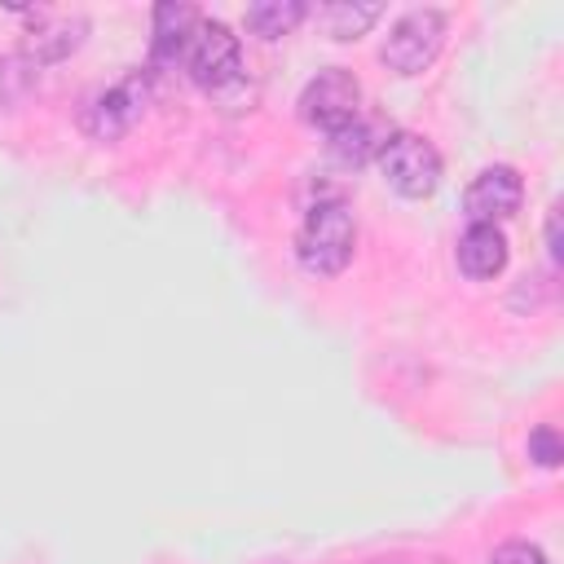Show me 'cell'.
<instances>
[{
  "instance_id": "obj_9",
  "label": "cell",
  "mask_w": 564,
  "mask_h": 564,
  "mask_svg": "<svg viewBox=\"0 0 564 564\" xmlns=\"http://www.w3.org/2000/svg\"><path fill=\"white\" fill-rule=\"evenodd\" d=\"M203 22V13L194 4H154V26H150V66L145 70H167L185 57V44L194 35V26Z\"/></svg>"
},
{
  "instance_id": "obj_12",
  "label": "cell",
  "mask_w": 564,
  "mask_h": 564,
  "mask_svg": "<svg viewBox=\"0 0 564 564\" xmlns=\"http://www.w3.org/2000/svg\"><path fill=\"white\" fill-rule=\"evenodd\" d=\"M308 13L322 22V31L330 40H357L379 22L383 4H375V0H330V4H317Z\"/></svg>"
},
{
  "instance_id": "obj_4",
  "label": "cell",
  "mask_w": 564,
  "mask_h": 564,
  "mask_svg": "<svg viewBox=\"0 0 564 564\" xmlns=\"http://www.w3.org/2000/svg\"><path fill=\"white\" fill-rule=\"evenodd\" d=\"M375 163H379L383 181L401 198H427V194H436V185L445 176L436 145L427 137H419V132H392Z\"/></svg>"
},
{
  "instance_id": "obj_15",
  "label": "cell",
  "mask_w": 564,
  "mask_h": 564,
  "mask_svg": "<svg viewBox=\"0 0 564 564\" xmlns=\"http://www.w3.org/2000/svg\"><path fill=\"white\" fill-rule=\"evenodd\" d=\"M489 564H546V555H542V546H533V542H502L494 555H489Z\"/></svg>"
},
{
  "instance_id": "obj_16",
  "label": "cell",
  "mask_w": 564,
  "mask_h": 564,
  "mask_svg": "<svg viewBox=\"0 0 564 564\" xmlns=\"http://www.w3.org/2000/svg\"><path fill=\"white\" fill-rule=\"evenodd\" d=\"M546 251H551V260H564V242H560V207L546 212Z\"/></svg>"
},
{
  "instance_id": "obj_17",
  "label": "cell",
  "mask_w": 564,
  "mask_h": 564,
  "mask_svg": "<svg viewBox=\"0 0 564 564\" xmlns=\"http://www.w3.org/2000/svg\"><path fill=\"white\" fill-rule=\"evenodd\" d=\"M370 564H449L445 555H388V560H370Z\"/></svg>"
},
{
  "instance_id": "obj_11",
  "label": "cell",
  "mask_w": 564,
  "mask_h": 564,
  "mask_svg": "<svg viewBox=\"0 0 564 564\" xmlns=\"http://www.w3.org/2000/svg\"><path fill=\"white\" fill-rule=\"evenodd\" d=\"M458 269L476 282L498 278L507 269V238L498 225H467L458 238Z\"/></svg>"
},
{
  "instance_id": "obj_1",
  "label": "cell",
  "mask_w": 564,
  "mask_h": 564,
  "mask_svg": "<svg viewBox=\"0 0 564 564\" xmlns=\"http://www.w3.org/2000/svg\"><path fill=\"white\" fill-rule=\"evenodd\" d=\"M181 66L189 70V79L198 88H207L212 97L225 101V110H251V97L256 88H247V66H242V40L216 22V18H203L185 44V57Z\"/></svg>"
},
{
  "instance_id": "obj_6",
  "label": "cell",
  "mask_w": 564,
  "mask_h": 564,
  "mask_svg": "<svg viewBox=\"0 0 564 564\" xmlns=\"http://www.w3.org/2000/svg\"><path fill=\"white\" fill-rule=\"evenodd\" d=\"M145 101H150V70H132V75L115 79L110 88L93 93L84 115H79V123L97 141H119L145 115Z\"/></svg>"
},
{
  "instance_id": "obj_13",
  "label": "cell",
  "mask_w": 564,
  "mask_h": 564,
  "mask_svg": "<svg viewBox=\"0 0 564 564\" xmlns=\"http://www.w3.org/2000/svg\"><path fill=\"white\" fill-rule=\"evenodd\" d=\"M308 18V4L304 0H260L247 9V26L264 40H278V35H291L300 22Z\"/></svg>"
},
{
  "instance_id": "obj_8",
  "label": "cell",
  "mask_w": 564,
  "mask_h": 564,
  "mask_svg": "<svg viewBox=\"0 0 564 564\" xmlns=\"http://www.w3.org/2000/svg\"><path fill=\"white\" fill-rule=\"evenodd\" d=\"M520 203H524V181L507 163L476 172V181L463 189V212L471 225H502L520 212Z\"/></svg>"
},
{
  "instance_id": "obj_5",
  "label": "cell",
  "mask_w": 564,
  "mask_h": 564,
  "mask_svg": "<svg viewBox=\"0 0 564 564\" xmlns=\"http://www.w3.org/2000/svg\"><path fill=\"white\" fill-rule=\"evenodd\" d=\"M441 44H445V13L441 9H410L388 26L379 57L397 75H419L432 66Z\"/></svg>"
},
{
  "instance_id": "obj_3",
  "label": "cell",
  "mask_w": 564,
  "mask_h": 564,
  "mask_svg": "<svg viewBox=\"0 0 564 564\" xmlns=\"http://www.w3.org/2000/svg\"><path fill=\"white\" fill-rule=\"evenodd\" d=\"M9 18L18 22V57L31 66L70 57L88 35L84 13L53 9V4H9Z\"/></svg>"
},
{
  "instance_id": "obj_2",
  "label": "cell",
  "mask_w": 564,
  "mask_h": 564,
  "mask_svg": "<svg viewBox=\"0 0 564 564\" xmlns=\"http://www.w3.org/2000/svg\"><path fill=\"white\" fill-rule=\"evenodd\" d=\"M357 251V216L344 198H317L295 234V260L317 273V278H335L352 264Z\"/></svg>"
},
{
  "instance_id": "obj_14",
  "label": "cell",
  "mask_w": 564,
  "mask_h": 564,
  "mask_svg": "<svg viewBox=\"0 0 564 564\" xmlns=\"http://www.w3.org/2000/svg\"><path fill=\"white\" fill-rule=\"evenodd\" d=\"M529 458H533L538 467H560L564 441H560V427H555V423H538V427L529 432Z\"/></svg>"
},
{
  "instance_id": "obj_10",
  "label": "cell",
  "mask_w": 564,
  "mask_h": 564,
  "mask_svg": "<svg viewBox=\"0 0 564 564\" xmlns=\"http://www.w3.org/2000/svg\"><path fill=\"white\" fill-rule=\"evenodd\" d=\"M397 128L383 119V115H375V110H361L357 119H348L339 132H330V154L344 163V167H361V163H370V159H379V150L388 145V137H392Z\"/></svg>"
},
{
  "instance_id": "obj_7",
  "label": "cell",
  "mask_w": 564,
  "mask_h": 564,
  "mask_svg": "<svg viewBox=\"0 0 564 564\" xmlns=\"http://www.w3.org/2000/svg\"><path fill=\"white\" fill-rule=\"evenodd\" d=\"M357 115H361V84H357V75L344 70V66L317 70V75L304 84V93H300V119H304L308 128H322L326 137L339 132V128H344L348 119H357Z\"/></svg>"
}]
</instances>
